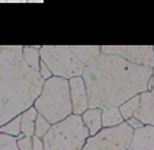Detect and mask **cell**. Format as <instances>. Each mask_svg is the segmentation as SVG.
Returning a JSON list of instances; mask_svg holds the SVG:
<instances>
[{
  "label": "cell",
  "instance_id": "cell-1",
  "mask_svg": "<svg viewBox=\"0 0 154 150\" xmlns=\"http://www.w3.org/2000/svg\"><path fill=\"white\" fill-rule=\"evenodd\" d=\"M153 69L138 66L118 55L97 54L85 64V80L89 108L119 106L127 99L148 90Z\"/></svg>",
  "mask_w": 154,
  "mask_h": 150
},
{
  "label": "cell",
  "instance_id": "cell-2",
  "mask_svg": "<svg viewBox=\"0 0 154 150\" xmlns=\"http://www.w3.org/2000/svg\"><path fill=\"white\" fill-rule=\"evenodd\" d=\"M0 125L34 105L44 86L39 73L23 60V45H0Z\"/></svg>",
  "mask_w": 154,
  "mask_h": 150
},
{
  "label": "cell",
  "instance_id": "cell-3",
  "mask_svg": "<svg viewBox=\"0 0 154 150\" xmlns=\"http://www.w3.org/2000/svg\"><path fill=\"white\" fill-rule=\"evenodd\" d=\"M32 106L51 125L70 117L73 114V108L70 99L69 79L51 76L50 79L44 80L42 90Z\"/></svg>",
  "mask_w": 154,
  "mask_h": 150
},
{
  "label": "cell",
  "instance_id": "cell-4",
  "mask_svg": "<svg viewBox=\"0 0 154 150\" xmlns=\"http://www.w3.org/2000/svg\"><path fill=\"white\" fill-rule=\"evenodd\" d=\"M89 131L80 115L71 114L60 123L52 124L42 137L44 150H82Z\"/></svg>",
  "mask_w": 154,
  "mask_h": 150
},
{
  "label": "cell",
  "instance_id": "cell-5",
  "mask_svg": "<svg viewBox=\"0 0 154 150\" xmlns=\"http://www.w3.org/2000/svg\"><path fill=\"white\" fill-rule=\"evenodd\" d=\"M39 55L52 76L63 79L82 76L85 69V64L77 58L71 45H42L39 48Z\"/></svg>",
  "mask_w": 154,
  "mask_h": 150
},
{
  "label": "cell",
  "instance_id": "cell-6",
  "mask_svg": "<svg viewBox=\"0 0 154 150\" xmlns=\"http://www.w3.org/2000/svg\"><path fill=\"white\" fill-rule=\"evenodd\" d=\"M134 137V130L127 121L115 127L102 128L86 139L82 150H128Z\"/></svg>",
  "mask_w": 154,
  "mask_h": 150
},
{
  "label": "cell",
  "instance_id": "cell-7",
  "mask_svg": "<svg viewBox=\"0 0 154 150\" xmlns=\"http://www.w3.org/2000/svg\"><path fill=\"white\" fill-rule=\"evenodd\" d=\"M100 53L109 55H118L121 58L144 66V67H154V47L153 45H102Z\"/></svg>",
  "mask_w": 154,
  "mask_h": 150
},
{
  "label": "cell",
  "instance_id": "cell-8",
  "mask_svg": "<svg viewBox=\"0 0 154 150\" xmlns=\"http://www.w3.org/2000/svg\"><path fill=\"white\" fill-rule=\"evenodd\" d=\"M70 88V99H71V108L73 114L82 115L89 108V99H87V90H86L85 80L82 76H74L69 79Z\"/></svg>",
  "mask_w": 154,
  "mask_h": 150
},
{
  "label": "cell",
  "instance_id": "cell-9",
  "mask_svg": "<svg viewBox=\"0 0 154 150\" xmlns=\"http://www.w3.org/2000/svg\"><path fill=\"white\" fill-rule=\"evenodd\" d=\"M134 118H137L143 125L154 127V95L150 90L140 93V104L134 112Z\"/></svg>",
  "mask_w": 154,
  "mask_h": 150
},
{
  "label": "cell",
  "instance_id": "cell-10",
  "mask_svg": "<svg viewBox=\"0 0 154 150\" xmlns=\"http://www.w3.org/2000/svg\"><path fill=\"white\" fill-rule=\"evenodd\" d=\"M128 150H154V127L143 125L134 130V137Z\"/></svg>",
  "mask_w": 154,
  "mask_h": 150
},
{
  "label": "cell",
  "instance_id": "cell-11",
  "mask_svg": "<svg viewBox=\"0 0 154 150\" xmlns=\"http://www.w3.org/2000/svg\"><path fill=\"white\" fill-rule=\"evenodd\" d=\"M82 117V121L89 131V136H94L102 130V109L100 108H87Z\"/></svg>",
  "mask_w": 154,
  "mask_h": 150
},
{
  "label": "cell",
  "instance_id": "cell-12",
  "mask_svg": "<svg viewBox=\"0 0 154 150\" xmlns=\"http://www.w3.org/2000/svg\"><path fill=\"white\" fill-rule=\"evenodd\" d=\"M36 109L34 106L28 108L20 114V134L25 137H32L35 133V118H36Z\"/></svg>",
  "mask_w": 154,
  "mask_h": 150
},
{
  "label": "cell",
  "instance_id": "cell-13",
  "mask_svg": "<svg viewBox=\"0 0 154 150\" xmlns=\"http://www.w3.org/2000/svg\"><path fill=\"white\" fill-rule=\"evenodd\" d=\"M124 123V118L119 112L118 106H106L102 108V128L108 127H115Z\"/></svg>",
  "mask_w": 154,
  "mask_h": 150
},
{
  "label": "cell",
  "instance_id": "cell-14",
  "mask_svg": "<svg viewBox=\"0 0 154 150\" xmlns=\"http://www.w3.org/2000/svg\"><path fill=\"white\" fill-rule=\"evenodd\" d=\"M71 50L74 51L77 58L86 64L97 54H100V45H71Z\"/></svg>",
  "mask_w": 154,
  "mask_h": 150
},
{
  "label": "cell",
  "instance_id": "cell-15",
  "mask_svg": "<svg viewBox=\"0 0 154 150\" xmlns=\"http://www.w3.org/2000/svg\"><path fill=\"white\" fill-rule=\"evenodd\" d=\"M39 48L41 47H38V45H23V48H22V55H23L25 63L36 71L39 69V63H41Z\"/></svg>",
  "mask_w": 154,
  "mask_h": 150
},
{
  "label": "cell",
  "instance_id": "cell-16",
  "mask_svg": "<svg viewBox=\"0 0 154 150\" xmlns=\"http://www.w3.org/2000/svg\"><path fill=\"white\" fill-rule=\"evenodd\" d=\"M138 104H140V95H135V96L127 99L124 104H121V105L118 106L121 115H122V118H124V121H127V120L134 117V112L137 111Z\"/></svg>",
  "mask_w": 154,
  "mask_h": 150
},
{
  "label": "cell",
  "instance_id": "cell-17",
  "mask_svg": "<svg viewBox=\"0 0 154 150\" xmlns=\"http://www.w3.org/2000/svg\"><path fill=\"white\" fill-rule=\"evenodd\" d=\"M0 133L12 136V137H17V139L22 137V134H20V115L12 118L9 123L0 125Z\"/></svg>",
  "mask_w": 154,
  "mask_h": 150
},
{
  "label": "cell",
  "instance_id": "cell-18",
  "mask_svg": "<svg viewBox=\"0 0 154 150\" xmlns=\"http://www.w3.org/2000/svg\"><path fill=\"white\" fill-rule=\"evenodd\" d=\"M50 127H51V124L48 123L41 114H38L36 115V118H35V133H34V136L39 137V139H42L44 136L47 134V131L50 130Z\"/></svg>",
  "mask_w": 154,
  "mask_h": 150
},
{
  "label": "cell",
  "instance_id": "cell-19",
  "mask_svg": "<svg viewBox=\"0 0 154 150\" xmlns=\"http://www.w3.org/2000/svg\"><path fill=\"white\" fill-rule=\"evenodd\" d=\"M16 146L19 150H32V137H19L16 139Z\"/></svg>",
  "mask_w": 154,
  "mask_h": 150
},
{
  "label": "cell",
  "instance_id": "cell-20",
  "mask_svg": "<svg viewBox=\"0 0 154 150\" xmlns=\"http://www.w3.org/2000/svg\"><path fill=\"white\" fill-rule=\"evenodd\" d=\"M38 73H39V76L42 77L44 80H47V79H50L52 74H51V71H50V69L47 67V64L41 60V63H39V69H38Z\"/></svg>",
  "mask_w": 154,
  "mask_h": 150
},
{
  "label": "cell",
  "instance_id": "cell-21",
  "mask_svg": "<svg viewBox=\"0 0 154 150\" xmlns=\"http://www.w3.org/2000/svg\"><path fill=\"white\" fill-rule=\"evenodd\" d=\"M32 150H44V143L42 139L32 136Z\"/></svg>",
  "mask_w": 154,
  "mask_h": 150
},
{
  "label": "cell",
  "instance_id": "cell-22",
  "mask_svg": "<svg viewBox=\"0 0 154 150\" xmlns=\"http://www.w3.org/2000/svg\"><path fill=\"white\" fill-rule=\"evenodd\" d=\"M127 124H128L132 130H137V128H140V127H143V124L140 123L137 118H134V117H132V118H129V120H127Z\"/></svg>",
  "mask_w": 154,
  "mask_h": 150
},
{
  "label": "cell",
  "instance_id": "cell-23",
  "mask_svg": "<svg viewBox=\"0 0 154 150\" xmlns=\"http://www.w3.org/2000/svg\"><path fill=\"white\" fill-rule=\"evenodd\" d=\"M0 150H19L16 146V140L10 141L8 144H0Z\"/></svg>",
  "mask_w": 154,
  "mask_h": 150
},
{
  "label": "cell",
  "instance_id": "cell-24",
  "mask_svg": "<svg viewBox=\"0 0 154 150\" xmlns=\"http://www.w3.org/2000/svg\"><path fill=\"white\" fill-rule=\"evenodd\" d=\"M17 137H12V136H8V134H2L0 133V144H8L10 141L16 140Z\"/></svg>",
  "mask_w": 154,
  "mask_h": 150
},
{
  "label": "cell",
  "instance_id": "cell-25",
  "mask_svg": "<svg viewBox=\"0 0 154 150\" xmlns=\"http://www.w3.org/2000/svg\"><path fill=\"white\" fill-rule=\"evenodd\" d=\"M148 90L154 95V67H153V74H151V79H150V83H148Z\"/></svg>",
  "mask_w": 154,
  "mask_h": 150
},
{
  "label": "cell",
  "instance_id": "cell-26",
  "mask_svg": "<svg viewBox=\"0 0 154 150\" xmlns=\"http://www.w3.org/2000/svg\"><path fill=\"white\" fill-rule=\"evenodd\" d=\"M6 3H28V0H5Z\"/></svg>",
  "mask_w": 154,
  "mask_h": 150
},
{
  "label": "cell",
  "instance_id": "cell-27",
  "mask_svg": "<svg viewBox=\"0 0 154 150\" xmlns=\"http://www.w3.org/2000/svg\"><path fill=\"white\" fill-rule=\"evenodd\" d=\"M29 3H42L44 0H28Z\"/></svg>",
  "mask_w": 154,
  "mask_h": 150
},
{
  "label": "cell",
  "instance_id": "cell-28",
  "mask_svg": "<svg viewBox=\"0 0 154 150\" xmlns=\"http://www.w3.org/2000/svg\"><path fill=\"white\" fill-rule=\"evenodd\" d=\"M0 3H6V2H5V0H0Z\"/></svg>",
  "mask_w": 154,
  "mask_h": 150
},
{
  "label": "cell",
  "instance_id": "cell-29",
  "mask_svg": "<svg viewBox=\"0 0 154 150\" xmlns=\"http://www.w3.org/2000/svg\"><path fill=\"white\" fill-rule=\"evenodd\" d=\"M0 51H2V48H0Z\"/></svg>",
  "mask_w": 154,
  "mask_h": 150
}]
</instances>
